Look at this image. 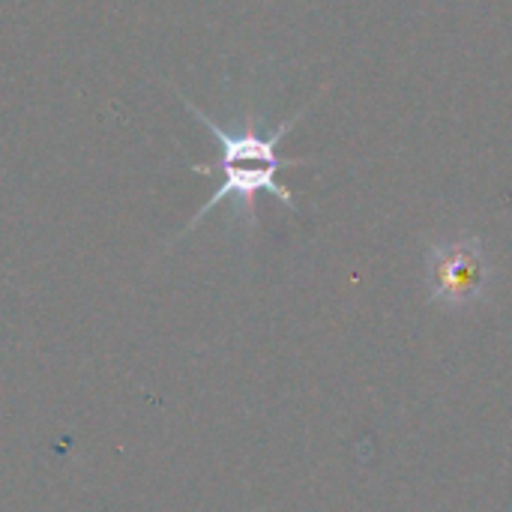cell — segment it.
<instances>
[{"label":"cell","instance_id":"6da1fadb","mask_svg":"<svg viewBox=\"0 0 512 512\" xmlns=\"http://www.w3.org/2000/svg\"><path fill=\"white\" fill-rule=\"evenodd\" d=\"M177 96H180V102L195 114V120H198L204 129H210V135H213L216 144H219V159H216L213 165L189 162V171H195V174H204V177L219 174V186H216V192L198 207V213L192 216V222L186 225L183 234L195 231V228L207 219V213H210L213 207H219L222 201H234V213L243 219L246 231H255V225H258V195H261V192L273 195V198H276L279 204H285L291 213H300V204H297L294 192H291L288 186L279 183V171H282V168H294V165H309V162H315V159L282 156V153H279V144H282V138L297 126V120L312 108L315 99H312L309 105H303L294 117H288L285 123H279L273 132H258L255 126H246V129L231 132V129L219 126L210 114H204L195 102H189L183 93H177Z\"/></svg>","mask_w":512,"mask_h":512},{"label":"cell","instance_id":"7a4b0ae2","mask_svg":"<svg viewBox=\"0 0 512 512\" xmlns=\"http://www.w3.org/2000/svg\"><path fill=\"white\" fill-rule=\"evenodd\" d=\"M495 267L477 234L432 243L426 252L429 300L444 309H468L489 297Z\"/></svg>","mask_w":512,"mask_h":512}]
</instances>
